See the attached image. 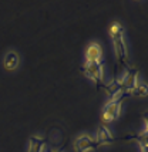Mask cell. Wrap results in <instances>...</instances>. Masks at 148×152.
I'll use <instances>...</instances> for the list:
<instances>
[{
  "label": "cell",
  "instance_id": "cell-1",
  "mask_svg": "<svg viewBox=\"0 0 148 152\" xmlns=\"http://www.w3.org/2000/svg\"><path fill=\"white\" fill-rule=\"evenodd\" d=\"M108 34L114 43V53L117 57V61H118V66L122 68V67L127 66L128 61V51L125 41H124V27L118 21H114L108 28Z\"/></svg>",
  "mask_w": 148,
  "mask_h": 152
},
{
  "label": "cell",
  "instance_id": "cell-2",
  "mask_svg": "<svg viewBox=\"0 0 148 152\" xmlns=\"http://www.w3.org/2000/svg\"><path fill=\"white\" fill-rule=\"evenodd\" d=\"M127 97H130V95L125 93H122L120 97H117L115 99H110L107 104H106L104 111H103V115H101V119H103L104 125L113 122V121H115V119L120 117L121 108H122V102H124V99L127 98Z\"/></svg>",
  "mask_w": 148,
  "mask_h": 152
},
{
  "label": "cell",
  "instance_id": "cell-3",
  "mask_svg": "<svg viewBox=\"0 0 148 152\" xmlns=\"http://www.w3.org/2000/svg\"><path fill=\"white\" fill-rule=\"evenodd\" d=\"M83 73L86 77L91 80L93 83L95 84V87L100 90L103 84H104V63L103 61H98V63H91V64H86L84 63V66H83Z\"/></svg>",
  "mask_w": 148,
  "mask_h": 152
},
{
  "label": "cell",
  "instance_id": "cell-4",
  "mask_svg": "<svg viewBox=\"0 0 148 152\" xmlns=\"http://www.w3.org/2000/svg\"><path fill=\"white\" fill-rule=\"evenodd\" d=\"M118 78L121 81L124 93L130 95V93L134 90V87L138 84V70L134 68V67H130V68H127V71L122 75H120Z\"/></svg>",
  "mask_w": 148,
  "mask_h": 152
},
{
  "label": "cell",
  "instance_id": "cell-5",
  "mask_svg": "<svg viewBox=\"0 0 148 152\" xmlns=\"http://www.w3.org/2000/svg\"><path fill=\"white\" fill-rule=\"evenodd\" d=\"M97 148H98V145H97L95 139L91 138L87 134L77 137L74 141V151L75 152H93Z\"/></svg>",
  "mask_w": 148,
  "mask_h": 152
},
{
  "label": "cell",
  "instance_id": "cell-6",
  "mask_svg": "<svg viewBox=\"0 0 148 152\" xmlns=\"http://www.w3.org/2000/svg\"><path fill=\"white\" fill-rule=\"evenodd\" d=\"M95 142H97V145L98 146H107V145H111V144H114V137H113V134L110 132V129H108L107 126L104 125V124H101L98 126V129H97V135H95Z\"/></svg>",
  "mask_w": 148,
  "mask_h": 152
},
{
  "label": "cell",
  "instance_id": "cell-7",
  "mask_svg": "<svg viewBox=\"0 0 148 152\" xmlns=\"http://www.w3.org/2000/svg\"><path fill=\"white\" fill-rule=\"evenodd\" d=\"M101 56H103V50H101V46L98 43H91V44H88L87 50H86V54H84L86 64L98 63L101 60Z\"/></svg>",
  "mask_w": 148,
  "mask_h": 152
},
{
  "label": "cell",
  "instance_id": "cell-8",
  "mask_svg": "<svg viewBox=\"0 0 148 152\" xmlns=\"http://www.w3.org/2000/svg\"><path fill=\"white\" fill-rule=\"evenodd\" d=\"M103 88L106 90V93H107V95L110 97V99H115L117 97H120V95L124 93L121 81H120L118 77L114 78L111 83H108V84H103Z\"/></svg>",
  "mask_w": 148,
  "mask_h": 152
},
{
  "label": "cell",
  "instance_id": "cell-9",
  "mask_svg": "<svg viewBox=\"0 0 148 152\" xmlns=\"http://www.w3.org/2000/svg\"><path fill=\"white\" fill-rule=\"evenodd\" d=\"M19 63H20V58H19V54L16 51H9L4 56V60H3V66L7 71H14L19 67Z\"/></svg>",
  "mask_w": 148,
  "mask_h": 152
},
{
  "label": "cell",
  "instance_id": "cell-10",
  "mask_svg": "<svg viewBox=\"0 0 148 152\" xmlns=\"http://www.w3.org/2000/svg\"><path fill=\"white\" fill-rule=\"evenodd\" d=\"M44 145H46V139L44 138H41V137H30L27 152H43Z\"/></svg>",
  "mask_w": 148,
  "mask_h": 152
},
{
  "label": "cell",
  "instance_id": "cell-11",
  "mask_svg": "<svg viewBox=\"0 0 148 152\" xmlns=\"http://www.w3.org/2000/svg\"><path fill=\"white\" fill-rule=\"evenodd\" d=\"M148 93V87L147 84L144 83H138L137 86L134 87V90L130 93V95H138V97H145Z\"/></svg>",
  "mask_w": 148,
  "mask_h": 152
},
{
  "label": "cell",
  "instance_id": "cell-12",
  "mask_svg": "<svg viewBox=\"0 0 148 152\" xmlns=\"http://www.w3.org/2000/svg\"><path fill=\"white\" fill-rule=\"evenodd\" d=\"M50 152H61V151H50Z\"/></svg>",
  "mask_w": 148,
  "mask_h": 152
}]
</instances>
